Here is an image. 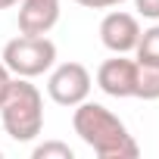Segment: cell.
I'll return each mask as SVG.
<instances>
[{"label":"cell","mask_w":159,"mask_h":159,"mask_svg":"<svg viewBox=\"0 0 159 159\" xmlns=\"http://www.w3.org/2000/svg\"><path fill=\"white\" fill-rule=\"evenodd\" d=\"M75 134L81 137L100 159H137L140 147L128 134V128L100 103H78L72 116Z\"/></svg>","instance_id":"1"},{"label":"cell","mask_w":159,"mask_h":159,"mask_svg":"<svg viewBox=\"0 0 159 159\" xmlns=\"http://www.w3.org/2000/svg\"><path fill=\"white\" fill-rule=\"evenodd\" d=\"M0 119L3 128L13 140L28 143L41 134L44 128V100L34 84H28V78H13L7 97L0 100Z\"/></svg>","instance_id":"2"},{"label":"cell","mask_w":159,"mask_h":159,"mask_svg":"<svg viewBox=\"0 0 159 159\" xmlns=\"http://www.w3.org/2000/svg\"><path fill=\"white\" fill-rule=\"evenodd\" d=\"M56 62V44L44 34H19L3 47V66L16 78H38Z\"/></svg>","instance_id":"3"},{"label":"cell","mask_w":159,"mask_h":159,"mask_svg":"<svg viewBox=\"0 0 159 159\" xmlns=\"http://www.w3.org/2000/svg\"><path fill=\"white\" fill-rule=\"evenodd\" d=\"M47 94L59 106L84 103L88 94H91V72L81 62H62V66H56L53 75H50V81H47Z\"/></svg>","instance_id":"4"},{"label":"cell","mask_w":159,"mask_h":159,"mask_svg":"<svg viewBox=\"0 0 159 159\" xmlns=\"http://www.w3.org/2000/svg\"><path fill=\"white\" fill-rule=\"evenodd\" d=\"M134 78H137V62L128 59L125 53H116L97 69V84L109 97H134Z\"/></svg>","instance_id":"5"},{"label":"cell","mask_w":159,"mask_h":159,"mask_svg":"<svg viewBox=\"0 0 159 159\" xmlns=\"http://www.w3.org/2000/svg\"><path fill=\"white\" fill-rule=\"evenodd\" d=\"M137 38H140V25L131 13L116 10L100 22V41L112 53H131L137 47Z\"/></svg>","instance_id":"6"},{"label":"cell","mask_w":159,"mask_h":159,"mask_svg":"<svg viewBox=\"0 0 159 159\" xmlns=\"http://www.w3.org/2000/svg\"><path fill=\"white\" fill-rule=\"evenodd\" d=\"M59 19V0H22L19 7V31L22 34H47Z\"/></svg>","instance_id":"7"},{"label":"cell","mask_w":159,"mask_h":159,"mask_svg":"<svg viewBox=\"0 0 159 159\" xmlns=\"http://www.w3.org/2000/svg\"><path fill=\"white\" fill-rule=\"evenodd\" d=\"M134 97H140V100H159V66H150V62H137Z\"/></svg>","instance_id":"8"},{"label":"cell","mask_w":159,"mask_h":159,"mask_svg":"<svg viewBox=\"0 0 159 159\" xmlns=\"http://www.w3.org/2000/svg\"><path fill=\"white\" fill-rule=\"evenodd\" d=\"M134 53H137V62H150V66H159V25H153V28L140 31Z\"/></svg>","instance_id":"9"},{"label":"cell","mask_w":159,"mask_h":159,"mask_svg":"<svg viewBox=\"0 0 159 159\" xmlns=\"http://www.w3.org/2000/svg\"><path fill=\"white\" fill-rule=\"evenodd\" d=\"M31 156H34V159H75V153H72L66 143H59V140H47V143H38Z\"/></svg>","instance_id":"10"},{"label":"cell","mask_w":159,"mask_h":159,"mask_svg":"<svg viewBox=\"0 0 159 159\" xmlns=\"http://www.w3.org/2000/svg\"><path fill=\"white\" fill-rule=\"evenodd\" d=\"M134 7L147 19H159V0H134Z\"/></svg>","instance_id":"11"},{"label":"cell","mask_w":159,"mask_h":159,"mask_svg":"<svg viewBox=\"0 0 159 159\" xmlns=\"http://www.w3.org/2000/svg\"><path fill=\"white\" fill-rule=\"evenodd\" d=\"M75 3H81V7H88V10H106V7L125 3V0H75Z\"/></svg>","instance_id":"12"},{"label":"cell","mask_w":159,"mask_h":159,"mask_svg":"<svg viewBox=\"0 0 159 159\" xmlns=\"http://www.w3.org/2000/svg\"><path fill=\"white\" fill-rule=\"evenodd\" d=\"M10 81H13V72H10L3 62H0V100L7 97V91H10Z\"/></svg>","instance_id":"13"},{"label":"cell","mask_w":159,"mask_h":159,"mask_svg":"<svg viewBox=\"0 0 159 159\" xmlns=\"http://www.w3.org/2000/svg\"><path fill=\"white\" fill-rule=\"evenodd\" d=\"M16 3H22V0H0V10H7V7H16Z\"/></svg>","instance_id":"14"}]
</instances>
